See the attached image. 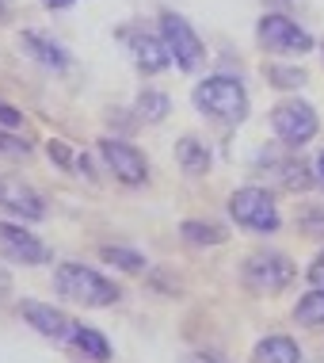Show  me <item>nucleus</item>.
<instances>
[{
  "instance_id": "nucleus-25",
  "label": "nucleus",
  "mask_w": 324,
  "mask_h": 363,
  "mask_svg": "<svg viewBox=\"0 0 324 363\" xmlns=\"http://www.w3.org/2000/svg\"><path fill=\"white\" fill-rule=\"evenodd\" d=\"M301 230H306L309 238H324V207H309L301 214Z\"/></svg>"
},
{
  "instance_id": "nucleus-22",
  "label": "nucleus",
  "mask_w": 324,
  "mask_h": 363,
  "mask_svg": "<svg viewBox=\"0 0 324 363\" xmlns=\"http://www.w3.org/2000/svg\"><path fill=\"white\" fill-rule=\"evenodd\" d=\"M267 84L282 88V92H298L306 84V69H298V65H267Z\"/></svg>"
},
{
  "instance_id": "nucleus-27",
  "label": "nucleus",
  "mask_w": 324,
  "mask_h": 363,
  "mask_svg": "<svg viewBox=\"0 0 324 363\" xmlns=\"http://www.w3.org/2000/svg\"><path fill=\"white\" fill-rule=\"evenodd\" d=\"M306 279L313 283V287H324V249L317 252V257H313V264L306 268Z\"/></svg>"
},
{
  "instance_id": "nucleus-18",
  "label": "nucleus",
  "mask_w": 324,
  "mask_h": 363,
  "mask_svg": "<svg viewBox=\"0 0 324 363\" xmlns=\"http://www.w3.org/2000/svg\"><path fill=\"white\" fill-rule=\"evenodd\" d=\"M180 238L191 249H214V245L225 241V230L214 222H202V218H187V222H180Z\"/></svg>"
},
{
  "instance_id": "nucleus-11",
  "label": "nucleus",
  "mask_w": 324,
  "mask_h": 363,
  "mask_svg": "<svg viewBox=\"0 0 324 363\" xmlns=\"http://www.w3.org/2000/svg\"><path fill=\"white\" fill-rule=\"evenodd\" d=\"M0 252L16 264L38 268V264H50V249L35 238L31 230H23V222H0Z\"/></svg>"
},
{
  "instance_id": "nucleus-3",
  "label": "nucleus",
  "mask_w": 324,
  "mask_h": 363,
  "mask_svg": "<svg viewBox=\"0 0 324 363\" xmlns=\"http://www.w3.org/2000/svg\"><path fill=\"white\" fill-rule=\"evenodd\" d=\"M241 279H244L248 291L267 294L271 298V294H282L294 279H298V264L279 249H260V252H252V257L244 260Z\"/></svg>"
},
{
  "instance_id": "nucleus-14",
  "label": "nucleus",
  "mask_w": 324,
  "mask_h": 363,
  "mask_svg": "<svg viewBox=\"0 0 324 363\" xmlns=\"http://www.w3.org/2000/svg\"><path fill=\"white\" fill-rule=\"evenodd\" d=\"M19 43H23V50L35 57L42 69H54V73H65L69 69V50L62 43H54L50 35H42V31H23L19 35Z\"/></svg>"
},
{
  "instance_id": "nucleus-23",
  "label": "nucleus",
  "mask_w": 324,
  "mask_h": 363,
  "mask_svg": "<svg viewBox=\"0 0 324 363\" xmlns=\"http://www.w3.org/2000/svg\"><path fill=\"white\" fill-rule=\"evenodd\" d=\"M0 157H8V161H27V157H31V142H27L23 134L0 126Z\"/></svg>"
},
{
  "instance_id": "nucleus-26",
  "label": "nucleus",
  "mask_w": 324,
  "mask_h": 363,
  "mask_svg": "<svg viewBox=\"0 0 324 363\" xmlns=\"http://www.w3.org/2000/svg\"><path fill=\"white\" fill-rule=\"evenodd\" d=\"M0 126H4V130H19V126H23V111L0 100Z\"/></svg>"
},
{
  "instance_id": "nucleus-10",
  "label": "nucleus",
  "mask_w": 324,
  "mask_h": 363,
  "mask_svg": "<svg viewBox=\"0 0 324 363\" xmlns=\"http://www.w3.org/2000/svg\"><path fill=\"white\" fill-rule=\"evenodd\" d=\"M0 214H12V218H23V222H42L46 199L31 184L16 180V176H0Z\"/></svg>"
},
{
  "instance_id": "nucleus-15",
  "label": "nucleus",
  "mask_w": 324,
  "mask_h": 363,
  "mask_svg": "<svg viewBox=\"0 0 324 363\" xmlns=\"http://www.w3.org/2000/svg\"><path fill=\"white\" fill-rule=\"evenodd\" d=\"M252 359L256 363H301V348L287 333H267L263 340H256Z\"/></svg>"
},
{
  "instance_id": "nucleus-19",
  "label": "nucleus",
  "mask_w": 324,
  "mask_h": 363,
  "mask_svg": "<svg viewBox=\"0 0 324 363\" xmlns=\"http://www.w3.org/2000/svg\"><path fill=\"white\" fill-rule=\"evenodd\" d=\"M294 321L306 329H324V287H313L309 294H301L294 306Z\"/></svg>"
},
{
  "instance_id": "nucleus-21",
  "label": "nucleus",
  "mask_w": 324,
  "mask_h": 363,
  "mask_svg": "<svg viewBox=\"0 0 324 363\" xmlns=\"http://www.w3.org/2000/svg\"><path fill=\"white\" fill-rule=\"evenodd\" d=\"M137 115H141L145 123H161L164 115H168V96H164L161 88H141V92H137Z\"/></svg>"
},
{
  "instance_id": "nucleus-17",
  "label": "nucleus",
  "mask_w": 324,
  "mask_h": 363,
  "mask_svg": "<svg viewBox=\"0 0 324 363\" xmlns=\"http://www.w3.org/2000/svg\"><path fill=\"white\" fill-rule=\"evenodd\" d=\"M175 161L187 176H202L210 172V150L199 142V138H180L175 142Z\"/></svg>"
},
{
  "instance_id": "nucleus-5",
  "label": "nucleus",
  "mask_w": 324,
  "mask_h": 363,
  "mask_svg": "<svg viewBox=\"0 0 324 363\" xmlns=\"http://www.w3.org/2000/svg\"><path fill=\"white\" fill-rule=\"evenodd\" d=\"M271 130L287 150H301L320 134V115L306 100H282L271 111Z\"/></svg>"
},
{
  "instance_id": "nucleus-6",
  "label": "nucleus",
  "mask_w": 324,
  "mask_h": 363,
  "mask_svg": "<svg viewBox=\"0 0 324 363\" xmlns=\"http://www.w3.org/2000/svg\"><path fill=\"white\" fill-rule=\"evenodd\" d=\"M156 35L164 38L172 62L180 65L183 73H195V69L202 65L206 46H202V38L195 35V27H191L180 12H161V19H156Z\"/></svg>"
},
{
  "instance_id": "nucleus-28",
  "label": "nucleus",
  "mask_w": 324,
  "mask_h": 363,
  "mask_svg": "<svg viewBox=\"0 0 324 363\" xmlns=\"http://www.w3.org/2000/svg\"><path fill=\"white\" fill-rule=\"evenodd\" d=\"M313 184H317V188L324 191V150L313 157Z\"/></svg>"
},
{
  "instance_id": "nucleus-16",
  "label": "nucleus",
  "mask_w": 324,
  "mask_h": 363,
  "mask_svg": "<svg viewBox=\"0 0 324 363\" xmlns=\"http://www.w3.org/2000/svg\"><path fill=\"white\" fill-rule=\"evenodd\" d=\"M69 345L81 352L84 359H92V363H107V359H111V340H107L100 329H92V325H73Z\"/></svg>"
},
{
  "instance_id": "nucleus-30",
  "label": "nucleus",
  "mask_w": 324,
  "mask_h": 363,
  "mask_svg": "<svg viewBox=\"0 0 324 363\" xmlns=\"http://www.w3.org/2000/svg\"><path fill=\"white\" fill-rule=\"evenodd\" d=\"M76 0H46V8H57V12H62V8H73Z\"/></svg>"
},
{
  "instance_id": "nucleus-4",
  "label": "nucleus",
  "mask_w": 324,
  "mask_h": 363,
  "mask_svg": "<svg viewBox=\"0 0 324 363\" xmlns=\"http://www.w3.org/2000/svg\"><path fill=\"white\" fill-rule=\"evenodd\" d=\"M229 218L248 233H274L282 225L274 195L267 188H237L229 195Z\"/></svg>"
},
{
  "instance_id": "nucleus-12",
  "label": "nucleus",
  "mask_w": 324,
  "mask_h": 363,
  "mask_svg": "<svg viewBox=\"0 0 324 363\" xmlns=\"http://www.w3.org/2000/svg\"><path fill=\"white\" fill-rule=\"evenodd\" d=\"M19 313H23V321H31V325L42 333V337H50V340L69 345V337H73L76 321H69L62 310L46 306V302H38V298H23V302H19Z\"/></svg>"
},
{
  "instance_id": "nucleus-20",
  "label": "nucleus",
  "mask_w": 324,
  "mask_h": 363,
  "mask_svg": "<svg viewBox=\"0 0 324 363\" xmlns=\"http://www.w3.org/2000/svg\"><path fill=\"white\" fill-rule=\"evenodd\" d=\"M100 257H103V264H111V268H119V272H145V257L134 249H126V245H103Z\"/></svg>"
},
{
  "instance_id": "nucleus-29",
  "label": "nucleus",
  "mask_w": 324,
  "mask_h": 363,
  "mask_svg": "<svg viewBox=\"0 0 324 363\" xmlns=\"http://www.w3.org/2000/svg\"><path fill=\"white\" fill-rule=\"evenodd\" d=\"M183 363H225V359L214 356V352H191V356H183Z\"/></svg>"
},
{
  "instance_id": "nucleus-7",
  "label": "nucleus",
  "mask_w": 324,
  "mask_h": 363,
  "mask_svg": "<svg viewBox=\"0 0 324 363\" xmlns=\"http://www.w3.org/2000/svg\"><path fill=\"white\" fill-rule=\"evenodd\" d=\"M256 38H260L263 50H271V54H309L313 46H317L306 27L294 23V19L282 16V12H267V16H263L256 23Z\"/></svg>"
},
{
  "instance_id": "nucleus-13",
  "label": "nucleus",
  "mask_w": 324,
  "mask_h": 363,
  "mask_svg": "<svg viewBox=\"0 0 324 363\" xmlns=\"http://www.w3.org/2000/svg\"><path fill=\"white\" fill-rule=\"evenodd\" d=\"M126 43H130V54H134L137 69H145V73H161V69H168V65H172V54H168V46H164V38H161V35L134 31V35H126Z\"/></svg>"
},
{
  "instance_id": "nucleus-8",
  "label": "nucleus",
  "mask_w": 324,
  "mask_h": 363,
  "mask_svg": "<svg viewBox=\"0 0 324 363\" xmlns=\"http://www.w3.org/2000/svg\"><path fill=\"white\" fill-rule=\"evenodd\" d=\"M100 157L103 164L111 169V176L126 188H141L145 180H149V161H145V153L137 150V145L122 142V138H103L100 142Z\"/></svg>"
},
{
  "instance_id": "nucleus-9",
  "label": "nucleus",
  "mask_w": 324,
  "mask_h": 363,
  "mask_svg": "<svg viewBox=\"0 0 324 363\" xmlns=\"http://www.w3.org/2000/svg\"><path fill=\"white\" fill-rule=\"evenodd\" d=\"M252 169L260 176H267V184L274 188H287V191H306L313 184V164H301L298 157L290 153H274V150H260Z\"/></svg>"
},
{
  "instance_id": "nucleus-1",
  "label": "nucleus",
  "mask_w": 324,
  "mask_h": 363,
  "mask_svg": "<svg viewBox=\"0 0 324 363\" xmlns=\"http://www.w3.org/2000/svg\"><path fill=\"white\" fill-rule=\"evenodd\" d=\"M191 104L199 115L225 126H237L248 119V92H244L237 77H206V81L195 84Z\"/></svg>"
},
{
  "instance_id": "nucleus-24",
  "label": "nucleus",
  "mask_w": 324,
  "mask_h": 363,
  "mask_svg": "<svg viewBox=\"0 0 324 363\" xmlns=\"http://www.w3.org/2000/svg\"><path fill=\"white\" fill-rule=\"evenodd\" d=\"M46 153H50V161L57 164V169H76V161H73V150H69L65 142H46Z\"/></svg>"
},
{
  "instance_id": "nucleus-2",
  "label": "nucleus",
  "mask_w": 324,
  "mask_h": 363,
  "mask_svg": "<svg viewBox=\"0 0 324 363\" xmlns=\"http://www.w3.org/2000/svg\"><path fill=\"white\" fill-rule=\"evenodd\" d=\"M54 287L62 291L69 302H76V306H115V302L122 298V291L115 279H107L103 272L88 268V264H76V260L57 264Z\"/></svg>"
}]
</instances>
